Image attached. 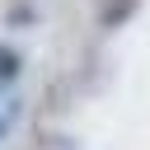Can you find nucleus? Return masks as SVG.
I'll return each instance as SVG.
<instances>
[{
  "label": "nucleus",
  "instance_id": "1",
  "mask_svg": "<svg viewBox=\"0 0 150 150\" xmlns=\"http://www.w3.org/2000/svg\"><path fill=\"white\" fill-rule=\"evenodd\" d=\"M136 5H141V0H103V9H98V28H108V33L122 28V23L136 14Z\"/></svg>",
  "mask_w": 150,
  "mask_h": 150
},
{
  "label": "nucleus",
  "instance_id": "3",
  "mask_svg": "<svg viewBox=\"0 0 150 150\" xmlns=\"http://www.w3.org/2000/svg\"><path fill=\"white\" fill-rule=\"evenodd\" d=\"M0 131H5V122H0Z\"/></svg>",
  "mask_w": 150,
  "mask_h": 150
},
{
  "label": "nucleus",
  "instance_id": "2",
  "mask_svg": "<svg viewBox=\"0 0 150 150\" xmlns=\"http://www.w3.org/2000/svg\"><path fill=\"white\" fill-rule=\"evenodd\" d=\"M19 75H23V56H19V52H14L9 42H0V84L9 89V84H14Z\"/></svg>",
  "mask_w": 150,
  "mask_h": 150
}]
</instances>
